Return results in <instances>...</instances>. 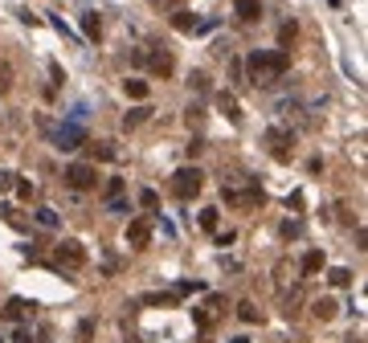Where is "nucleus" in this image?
I'll list each match as a JSON object with an SVG mask.
<instances>
[{"instance_id":"nucleus-11","label":"nucleus","mask_w":368,"mask_h":343,"mask_svg":"<svg viewBox=\"0 0 368 343\" xmlns=\"http://www.w3.org/2000/svg\"><path fill=\"white\" fill-rule=\"evenodd\" d=\"M233 8H237L241 21H258L262 17V0H233Z\"/></svg>"},{"instance_id":"nucleus-15","label":"nucleus","mask_w":368,"mask_h":343,"mask_svg":"<svg viewBox=\"0 0 368 343\" xmlns=\"http://www.w3.org/2000/svg\"><path fill=\"white\" fill-rule=\"evenodd\" d=\"M151 119V106H131L127 115H123V127L131 131V127H139V123H147Z\"/></svg>"},{"instance_id":"nucleus-5","label":"nucleus","mask_w":368,"mask_h":343,"mask_svg":"<svg viewBox=\"0 0 368 343\" xmlns=\"http://www.w3.org/2000/svg\"><path fill=\"white\" fill-rule=\"evenodd\" d=\"M66 184H70L74 192H86V188L98 184V172H94V164H70V168H66Z\"/></svg>"},{"instance_id":"nucleus-16","label":"nucleus","mask_w":368,"mask_h":343,"mask_svg":"<svg viewBox=\"0 0 368 343\" xmlns=\"http://www.w3.org/2000/svg\"><path fill=\"white\" fill-rule=\"evenodd\" d=\"M123 90H127V98H136V102H143V98H147V90H151V86L143 82V78H127V82H123Z\"/></svg>"},{"instance_id":"nucleus-18","label":"nucleus","mask_w":368,"mask_h":343,"mask_svg":"<svg viewBox=\"0 0 368 343\" xmlns=\"http://www.w3.org/2000/svg\"><path fill=\"white\" fill-rule=\"evenodd\" d=\"M320 270H323V254H320V250H311V254L303 257V274L311 278V274H320Z\"/></svg>"},{"instance_id":"nucleus-29","label":"nucleus","mask_w":368,"mask_h":343,"mask_svg":"<svg viewBox=\"0 0 368 343\" xmlns=\"http://www.w3.org/2000/svg\"><path fill=\"white\" fill-rule=\"evenodd\" d=\"M12 184H17V176H12V172H4V168H0V192H8Z\"/></svg>"},{"instance_id":"nucleus-14","label":"nucleus","mask_w":368,"mask_h":343,"mask_svg":"<svg viewBox=\"0 0 368 343\" xmlns=\"http://www.w3.org/2000/svg\"><path fill=\"white\" fill-rule=\"evenodd\" d=\"M82 33H86L91 41L102 37V17H98V12H82Z\"/></svg>"},{"instance_id":"nucleus-25","label":"nucleus","mask_w":368,"mask_h":343,"mask_svg":"<svg viewBox=\"0 0 368 343\" xmlns=\"http://www.w3.org/2000/svg\"><path fill=\"white\" fill-rule=\"evenodd\" d=\"M123 196V180H107V201H119Z\"/></svg>"},{"instance_id":"nucleus-8","label":"nucleus","mask_w":368,"mask_h":343,"mask_svg":"<svg viewBox=\"0 0 368 343\" xmlns=\"http://www.w3.org/2000/svg\"><path fill=\"white\" fill-rule=\"evenodd\" d=\"M226 205H237V209H258V205H262V192H258V188H246V192L226 188Z\"/></svg>"},{"instance_id":"nucleus-1","label":"nucleus","mask_w":368,"mask_h":343,"mask_svg":"<svg viewBox=\"0 0 368 343\" xmlns=\"http://www.w3.org/2000/svg\"><path fill=\"white\" fill-rule=\"evenodd\" d=\"M286 70H291V53H286V49H254V53L246 57L250 86H275Z\"/></svg>"},{"instance_id":"nucleus-20","label":"nucleus","mask_w":368,"mask_h":343,"mask_svg":"<svg viewBox=\"0 0 368 343\" xmlns=\"http://www.w3.org/2000/svg\"><path fill=\"white\" fill-rule=\"evenodd\" d=\"M327 282H331V286H348V282H352V270H344V266H335V270L327 274Z\"/></svg>"},{"instance_id":"nucleus-2","label":"nucleus","mask_w":368,"mask_h":343,"mask_svg":"<svg viewBox=\"0 0 368 343\" xmlns=\"http://www.w3.org/2000/svg\"><path fill=\"white\" fill-rule=\"evenodd\" d=\"M201 188H205V172L201 168H181L176 176H172V192H176L181 201H192Z\"/></svg>"},{"instance_id":"nucleus-6","label":"nucleus","mask_w":368,"mask_h":343,"mask_svg":"<svg viewBox=\"0 0 368 343\" xmlns=\"http://www.w3.org/2000/svg\"><path fill=\"white\" fill-rule=\"evenodd\" d=\"M266 147H270V156L275 160H291V147H295V135L282 127H270L266 131Z\"/></svg>"},{"instance_id":"nucleus-22","label":"nucleus","mask_w":368,"mask_h":343,"mask_svg":"<svg viewBox=\"0 0 368 343\" xmlns=\"http://www.w3.org/2000/svg\"><path fill=\"white\" fill-rule=\"evenodd\" d=\"M94 160H115V143H94Z\"/></svg>"},{"instance_id":"nucleus-33","label":"nucleus","mask_w":368,"mask_h":343,"mask_svg":"<svg viewBox=\"0 0 368 343\" xmlns=\"http://www.w3.org/2000/svg\"><path fill=\"white\" fill-rule=\"evenodd\" d=\"M156 8H172V4H181V0H151Z\"/></svg>"},{"instance_id":"nucleus-21","label":"nucleus","mask_w":368,"mask_h":343,"mask_svg":"<svg viewBox=\"0 0 368 343\" xmlns=\"http://www.w3.org/2000/svg\"><path fill=\"white\" fill-rule=\"evenodd\" d=\"M295 37H299V25H295V21H286V25L278 29V41H282V45H291Z\"/></svg>"},{"instance_id":"nucleus-4","label":"nucleus","mask_w":368,"mask_h":343,"mask_svg":"<svg viewBox=\"0 0 368 343\" xmlns=\"http://www.w3.org/2000/svg\"><path fill=\"white\" fill-rule=\"evenodd\" d=\"M53 257H57V266H66V270H82V266H86V245L70 237V241L57 245V254Z\"/></svg>"},{"instance_id":"nucleus-19","label":"nucleus","mask_w":368,"mask_h":343,"mask_svg":"<svg viewBox=\"0 0 368 343\" xmlns=\"http://www.w3.org/2000/svg\"><path fill=\"white\" fill-rule=\"evenodd\" d=\"M172 25H176L181 33H192V29H196V17H192V12H172Z\"/></svg>"},{"instance_id":"nucleus-24","label":"nucleus","mask_w":368,"mask_h":343,"mask_svg":"<svg viewBox=\"0 0 368 343\" xmlns=\"http://www.w3.org/2000/svg\"><path fill=\"white\" fill-rule=\"evenodd\" d=\"M201 229H209V233L217 229V209H205V213H201Z\"/></svg>"},{"instance_id":"nucleus-27","label":"nucleus","mask_w":368,"mask_h":343,"mask_svg":"<svg viewBox=\"0 0 368 343\" xmlns=\"http://www.w3.org/2000/svg\"><path fill=\"white\" fill-rule=\"evenodd\" d=\"M184 119H188V127H192V123H201V119H205V111H201V106H188V111H184Z\"/></svg>"},{"instance_id":"nucleus-13","label":"nucleus","mask_w":368,"mask_h":343,"mask_svg":"<svg viewBox=\"0 0 368 343\" xmlns=\"http://www.w3.org/2000/svg\"><path fill=\"white\" fill-rule=\"evenodd\" d=\"M78 143H82V131L78 127H62L57 131V147H62V151H74Z\"/></svg>"},{"instance_id":"nucleus-3","label":"nucleus","mask_w":368,"mask_h":343,"mask_svg":"<svg viewBox=\"0 0 368 343\" xmlns=\"http://www.w3.org/2000/svg\"><path fill=\"white\" fill-rule=\"evenodd\" d=\"M131 57H136V66H147V70H151V74H160V78H168V74L176 70V62H172V53H168V49H156V53L136 49Z\"/></svg>"},{"instance_id":"nucleus-12","label":"nucleus","mask_w":368,"mask_h":343,"mask_svg":"<svg viewBox=\"0 0 368 343\" xmlns=\"http://www.w3.org/2000/svg\"><path fill=\"white\" fill-rule=\"evenodd\" d=\"M217 106L226 111V119H230V123H241V106H237V98H233V94L221 90V94H217Z\"/></svg>"},{"instance_id":"nucleus-10","label":"nucleus","mask_w":368,"mask_h":343,"mask_svg":"<svg viewBox=\"0 0 368 343\" xmlns=\"http://www.w3.org/2000/svg\"><path fill=\"white\" fill-rule=\"evenodd\" d=\"M311 315H315L320 323H331V319L340 315V306H335V299H315L311 302Z\"/></svg>"},{"instance_id":"nucleus-31","label":"nucleus","mask_w":368,"mask_h":343,"mask_svg":"<svg viewBox=\"0 0 368 343\" xmlns=\"http://www.w3.org/2000/svg\"><path fill=\"white\" fill-rule=\"evenodd\" d=\"M12 188H17V192H21V196H25V201H29V196H33V184H29V180H21V184H12Z\"/></svg>"},{"instance_id":"nucleus-32","label":"nucleus","mask_w":368,"mask_h":343,"mask_svg":"<svg viewBox=\"0 0 368 343\" xmlns=\"http://www.w3.org/2000/svg\"><path fill=\"white\" fill-rule=\"evenodd\" d=\"M192 86H196V90H209V78H205V74L196 70V74H192Z\"/></svg>"},{"instance_id":"nucleus-30","label":"nucleus","mask_w":368,"mask_h":343,"mask_svg":"<svg viewBox=\"0 0 368 343\" xmlns=\"http://www.w3.org/2000/svg\"><path fill=\"white\" fill-rule=\"evenodd\" d=\"M25 343H49V327L42 323V327H37V335H33V340H25Z\"/></svg>"},{"instance_id":"nucleus-34","label":"nucleus","mask_w":368,"mask_h":343,"mask_svg":"<svg viewBox=\"0 0 368 343\" xmlns=\"http://www.w3.org/2000/svg\"><path fill=\"white\" fill-rule=\"evenodd\" d=\"M230 343H250V340H246V335H237V340H230Z\"/></svg>"},{"instance_id":"nucleus-26","label":"nucleus","mask_w":368,"mask_h":343,"mask_svg":"<svg viewBox=\"0 0 368 343\" xmlns=\"http://www.w3.org/2000/svg\"><path fill=\"white\" fill-rule=\"evenodd\" d=\"M37 221H42L46 229H53V225H57V213H53V209H42V213H37Z\"/></svg>"},{"instance_id":"nucleus-7","label":"nucleus","mask_w":368,"mask_h":343,"mask_svg":"<svg viewBox=\"0 0 368 343\" xmlns=\"http://www.w3.org/2000/svg\"><path fill=\"white\" fill-rule=\"evenodd\" d=\"M147 241H151V221H147V216L127 221V245H131V250H143Z\"/></svg>"},{"instance_id":"nucleus-17","label":"nucleus","mask_w":368,"mask_h":343,"mask_svg":"<svg viewBox=\"0 0 368 343\" xmlns=\"http://www.w3.org/2000/svg\"><path fill=\"white\" fill-rule=\"evenodd\" d=\"M237 319H241V323H258V319H262V310L246 299V302H237Z\"/></svg>"},{"instance_id":"nucleus-23","label":"nucleus","mask_w":368,"mask_h":343,"mask_svg":"<svg viewBox=\"0 0 368 343\" xmlns=\"http://www.w3.org/2000/svg\"><path fill=\"white\" fill-rule=\"evenodd\" d=\"M4 90H12V66L8 62H0V94Z\"/></svg>"},{"instance_id":"nucleus-28","label":"nucleus","mask_w":368,"mask_h":343,"mask_svg":"<svg viewBox=\"0 0 368 343\" xmlns=\"http://www.w3.org/2000/svg\"><path fill=\"white\" fill-rule=\"evenodd\" d=\"M156 201H160V196H156L151 188H147V192H139V205H143V209H156Z\"/></svg>"},{"instance_id":"nucleus-9","label":"nucleus","mask_w":368,"mask_h":343,"mask_svg":"<svg viewBox=\"0 0 368 343\" xmlns=\"http://www.w3.org/2000/svg\"><path fill=\"white\" fill-rule=\"evenodd\" d=\"M33 310H37V306H33L29 299H8L4 302V323H21V319L33 315Z\"/></svg>"}]
</instances>
